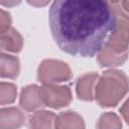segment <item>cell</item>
I'll use <instances>...</instances> for the list:
<instances>
[{
    "label": "cell",
    "instance_id": "1",
    "mask_svg": "<svg viewBox=\"0 0 129 129\" xmlns=\"http://www.w3.org/2000/svg\"><path fill=\"white\" fill-rule=\"evenodd\" d=\"M53 39L64 52L82 57L98 54L116 24L111 1L56 0L48 12Z\"/></svg>",
    "mask_w": 129,
    "mask_h": 129
},
{
    "label": "cell",
    "instance_id": "2",
    "mask_svg": "<svg viewBox=\"0 0 129 129\" xmlns=\"http://www.w3.org/2000/svg\"><path fill=\"white\" fill-rule=\"evenodd\" d=\"M111 3L116 13V24L107 44L97 54V61L101 67L120 66L128 57L129 12L122 7L120 1H111Z\"/></svg>",
    "mask_w": 129,
    "mask_h": 129
},
{
    "label": "cell",
    "instance_id": "3",
    "mask_svg": "<svg viewBox=\"0 0 129 129\" xmlns=\"http://www.w3.org/2000/svg\"><path fill=\"white\" fill-rule=\"evenodd\" d=\"M129 92V78L119 70L105 71L98 79L95 99L101 107H115Z\"/></svg>",
    "mask_w": 129,
    "mask_h": 129
},
{
    "label": "cell",
    "instance_id": "4",
    "mask_svg": "<svg viewBox=\"0 0 129 129\" xmlns=\"http://www.w3.org/2000/svg\"><path fill=\"white\" fill-rule=\"evenodd\" d=\"M71 68L58 59H43L37 69V79L43 85H57L71 80Z\"/></svg>",
    "mask_w": 129,
    "mask_h": 129
},
{
    "label": "cell",
    "instance_id": "5",
    "mask_svg": "<svg viewBox=\"0 0 129 129\" xmlns=\"http://www.w3.org/2000/svg\"><path fill=\"white\" fill-rule=\"evenodd\" d=\"M40 93L44 106L53 109L67 107L73 99L71 89L66 85H43Z\"/></svg>",
    "mask_w": 129,
    "mask_h": 129
},
{
    "label": "cell",
    "instance_id": "6",
    "mask_svg": "<svg viewBox=\"0 0 129 129\" xmlns=\"http://www.w3.org/2000/svg\"><path fill=\"white\" fill-rule=\"evenodd\" d=\"M99 77L96 73H87L80 76L76 81V94L80 100L93 101L95 89Z\"/></svg>",
    "mask_w": 129,
    "mask_h": 129
},
{
    "label": "cell",
    "instance_id": "7",
    "mask_svg": "<svg viewBox=\"0 0 129 129\" xmlns=\"http://www.w3.org/2000/svg\"><path fill=\"white\" fill-rule=\"evenodd\" d=\"M19 105L22 109L28 112L34 111L44 106L41 98L40 87L36 85H28L24 87L20 92Z\"/></svg>",
    "mask_w": 129,
    "mask_h": 129
},
{
    "label": "cell",
    "instance_id": "8",
    "mask_svg": "<svg viewBox=\"0 0 129 129\" xmlns=\"http://www.w3.org/2000/svg\"><path fill=\"white\" fill-rule=\"evenodd\" d=\"M25 121L24 114L16 107H6L0 110L1 129H19Z\"/></svg>",
    "mask_w": 129,
    "mask_h": 129
},
{
    "label": "cell",
    "instance_id": "9",
    "mask_svg": "<svg viewBox=\"0 0 129 129\" xmlns=\"http://www.w3.org/2000/svg\"><path fill=\"white\" fill-rule=\"evenodd\" d=\"M54 129H85V122L78 113L64 111L55 116Z\"/></svg>",
    "mask_w": 129,
    "mask_h": 129
},
{
    "label": "cell",
    "instance_id": "10",
    "mask_svg": "<svg viewBox=\"0 0 129 129\" xmlns=\"http://www.w3.org/2000/svg\"><path fill=\"white\" fill-rule=\"evenodd\" d=\"M55 115L51 111L39 110L28 118L29 129H54Z\"/></svg>",
    "mask_w": 129,
    "mask_h": 129
},
{
    "label": "cell",
    "instance_id": "11",
    "mask_svg": "<svg viewBox=\"0 0 129 129\" xmlns=\"http://www.w3.org/2000/svg\"><path fill=\"white\" fill-rule=\"evenodd\" d=\"M0 46L2 50L10 52H19L23 46V38L21 34L14 28L1 33L0 35Z\"/></svg>",
    "mask_w": 129,
    "mask_h": 129
},
{
    "label": "cell",
    "instance_id": "12",
    "mask_svg": "<svg viewBox=\"0 0 129 129\" xmlns=\"http://www.w3.org/2000/svg\"><path fill=\"white\" fill-rule=\"evenodd\" d=\"M0 76L7 79H15L20 72V61L17 56L2 52L0 56Z\"/></svg>",
    "mask_w": 129,
    "mask_h": 129
},
{
    "label": "cell",
    "instance_id": "13",
    "mask_svg": "<svg viewBox=\"0 0 129 129\" xmlns=\"http://www.w3.org/2000/svg\"><path fill=\"white\" fill-rule=\"evenodd\" d=\"M96 128L97 129H121L122 121L117 114L113 112H105L99 117Z\"/></svg>",
    "mask_w": 129,
    "mask_h": 129
},
{
    "label": "cell",
    "instance_id": "14",
    "mask_svg": "<svg viewBox=\"0 0 129 129\" xmlns=\"http://www.w3.org/2000/svg\"><path fill=\"white\" fill-rule=\"evenodd\" d=\"M17 95L16 86L12 83L1 82L0 84V103L1 105L11 104L15 101Z\"/></svg>",
    "mask_w": 129,
    "mask_h": 129
},
{
    "label": "cell",
    "instance_id": "15",
    "mask_svg": "<svg viewBox=\"0 0 129 129\" xmlns=\"http://www.w3.org/2000/svg\"><path fill=\"white\" fill-rule=\"evenodd\" d=\"M11 16L4 9L0 10V32L3 33L11 28Z\"/></svg>",
    "mask_w": 129,
    "mask_h": 129
},
{
    "label": "cell",
    "instance_id": "16",
    "mask_svg": "<svg viewBox=\"0 0 129 129\" xmlns=\"http://www.w3.org/2000/svg\"><path fill=\"white\" fill-rule=\"evenodd\" d=\"M120 113L123 117V119L126 121L127 124H129V97L127 98V100L123 103V105L120 108Z\"/></svg>",
    "mask_w": 129,
    "mask_h": 129
},
{
    "label": "cell",
    "instance_id": "17",
    "mask_svg": "<svg viewBox=\"0 0 129 129\" xmlns=\"http://www.w3.org/2000/svg\"><path fill=\"white\" fill-rule=\"evenodd\" d=\"M29 4H31V5H34V6H44V5H46L48 2L47 1H44V2H34V1H32V2H28Z\"/></svg>",
    "mask_w": 129,
    "mask_h": 129
},
{
    "label": "cell",
    "instance_id": "18",
    "mask_svg": "<svg viewBox=\"0 0 129 129\" xmlns=\"http://www.w3.org/2000/svg\"><path fill=\"white\" fill-rule=\"evenodd\" d=\"M19 2H3L2 4L3 5H5V6H11V5H16V4H18Z\"/></svg>",
    "mask_w": 129,
    "mask_h": 129
}]
</instances>
